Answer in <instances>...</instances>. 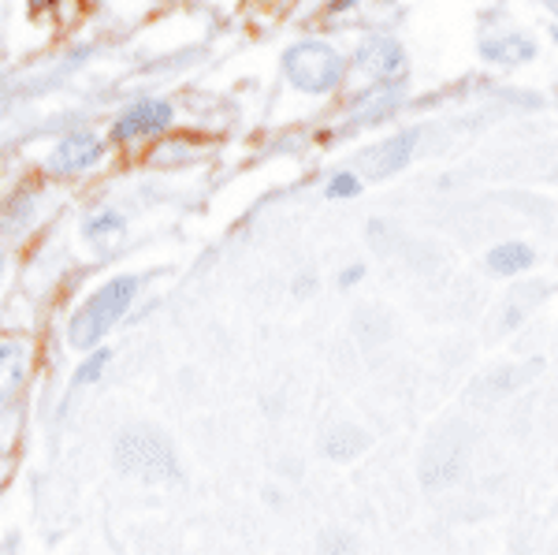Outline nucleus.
I'll return each instance as SVG.
<instances>
[{
	"mask_svg": "<svg viewBox=\"0 0 558 555\" xmlns=\"http://www.w3.org/2000/svg\"><path fill=\"white\" fill-rule=\"evenodd\" d=\"M138 288H142L138 276H116V280H108L105 288H97L83 306L75 310V317H71L68 343L75 347V351H89V347L101 343V339L120 325L123 313L131 310Z\"/></svg>",
	"mask_w": 558,
	"mask_h": 555,
	"instance_id": "obj_1",
	"label": "nucleus"
},
{
	"mask_svg": "<svg viewBox=\"0 0 558 555\" xmlns=\"http://www.w3.org/2000/svg\"><path fill=\"white\" fill-rule=\"evenodd\" d=\"M283 75L287 83L302 94L324 97L331 89H339L347 75V60L339 49H331L328 41H294L283 52Z\"/></svg>",
	"mask_w": 558,
	"mask_h": 555,
	"instance_id": "obj_2",
	"label": "nucleus"
},
{
	"mask_svg": "<svg viewBox=\"0 0 558 555\" xmlns=\"http://www.w3.org/2000/svg\"><path fill=\"white\" fill-rule=\"evenodd\" d=\"M116 462H120L128 473H138V478H149V481H165V478H175V459L168 451V444L160 441L157 433H123L120 444H116Z\"/></svg>",
	"mask_w": 558,
	"mask_h": 555,
	"instance_id": "obj_3",
	"label": "nucleus"
},
{
	"mask_svg": "<svg viewBox=\"0 0 558 555\" xmlns=\"http://www.w3.org/2000/svg\"><path fill=\"white\" fill-rule=\"evenodd\" d=\"M105 154V142L97 138L94 131H75L68 134V138H60V146L52 149L49 157V168L57 176H75V172H86V168H94L97 160Z\"/></svg>",
	"mask_w": 558,
	"mask_h": 555,
	"instance_id": "obj_4",
	"label": "nucleus"
},
{
	"mask_svg": "<svg viewBox=\"0 0 558 555\" xmlns=\"http://www.w3.org/2000/svg\"><path fill=\"white\" fill-rule=\"evenodd\" d=\"M172 105L168 101H138L131 105L128 112L116 120L112 128V138L116 142H131V138H146V134H157L172 123Z\"/></svg>",
	"mask_w": 558,
	"mask_h": 555,
	"instance_id": "obj_5",
	"label": "nucleus"
},
{
	"mask_svg": "<svg viewBox=\"0 0 558 555\" xmlns=\"http://www.w3.org/2000/svg\"><path fill=\"white\" fill-rule=\"evenodd\" d=\"M413 149H417V131H402V134H395V138H387L380 146L368 149L362 157V165L368 176H391L410 165Z\"/></svg>",
	"mask_w": 558,
	"mask_h": 555,
	"instance_id": "obj_6",
	"label": "nucleus"
},
{
	"mask_svg": "<svg viewBox=\"0 0 558 555\" xmlns=\"http://www.w3.org/2000/svg\"><path fill=\"white\" fill-rule=\"evenodd\" d=\"M357 68L373 79H391L407 68V57H402L399 41L391 38H368L362 49H357Z\"/></svg>",
	"mask_w": 558,
	"mask_h": 555,
	"instance_id": "obj_7",
	"label": "nucleus"
},
{
	"mask_svg": "<svg viewBox=\"0 0 558 555\" xmlns=\"http://www.w3.org/2000/svg\"><path fill=\"white\" fill-rule=\"evenodd\" d=\"M31 373V351L20 339H0V402L12 399Z\"/></svg>",
	"mask_w": 558,
	"mask_h": 555,
	"instance_id": "obj_8",
	"label": "nucleus"
},
{
	"mask_svg": "<svg viewBox=\"0 0 558 555\" xmlns=\"http://www.w3.org/2000/svg\"><path fill=\"white\" fill-rule=\"evenodd\" d=\"M533 262H536V254H533V246H525V243H502L488 250V268L495 276H518V273H525V268H533Z\"/></svg>",
	"mask_w": 558,
	"mask_h": 555,
	"instance_id": "obj_9",
	"label": "nucleus"
},
{
	"mask_svg": "<svg viewBox=\"0 0 558 555\" xmlns=\"http://www.w3.org/2000/svg\"><path fill=\"white\" fill-rule=\"evenodd\" d=\"M484 57L495 60V64H521V60L536 57V45L521 34H510V38H492L484 45Z\"/></svg>",
	"mask_w": 558,
	"mask_h": 555,
	"instance_id": "obj_10",
	"label": "nucleus"
},
{
	"mask_svg": "<svg viewBox=\"0 0 558 555\" xmlns=\"http://www.w3.org/2000/svg\"><path fill=\"white\" fill-rule=\"evenodd\" d=\"M368 447V436L362 433V429L347 425V429H336V433L328 436V444H324V451H328V459H357Z\"/></svg>",
	"mask_w": 558,
	"mask_h": 555,
	"instance_id": "obj_11",
	"label": "nucleus"
},
{
	"mask_svg": "<svg viewBox=\"0 0 558 555\" xmlns=\"http://www.w3.org/2000/svg\"><path fill=\"white\" fill-rule=\"evenodd\" d=\"M123 228H128V220H123V213L105 209V213H94V217H89V220L83 224V239H86V243H101V239L120 236Z\"/></svg>",
	"mask_w": 558,
	"mask_h": 555,
	"instance_id": "obj_12",
	"label": "nucleus"
},
{
	"mask_svg": "<svg viewBox=\"0 0 558 555\" xmlns=\"http://www.w3.org/2000/svg\"><path fill=\"white\" fill-rule=\"evenodd\" d=\"M324 194H328L331 202H347V198H357L362 194V179H357L354 172H336L328 179V186H324Z\"/></svg>",
	"mask_w": 558,
	"mask_h": 555,
	"instance_id": "obj_13",
	"label": "nucleus"
},
{
	"mask_svg": "<svg viewBox=\"0 0 558 555\" xmlns=\"http://www.w3.org/2000/svg\"><path fill=\"white\" fill-rule=\"evenodd\" d=\"M108 362H112V351H108V347H97V351L89 354L83 365H78L75 384H94V381L108 370Z\"/></svg>",
	"mask_w": 558,
	"mask_h": 555,
	"instance_id": "obj_14",
	"label": "nucleus"
},
{
	"mask_svg": "<svg viewBox=\"0 0 558 555\" xmlns=\"http://www.w3.org/2000/svg\"><path fill=\"white\" fill-rule=\"evenodd\" d=\"M365 280V265H350L339 273V288H357Z\"/></svg>",
	"mask_w": 558,
	"mask_h": 555,
	"instance_id": "obj_15",
	"label": "nucleus"
},
{
	"mask_svg": "<svg viewBox=\"0 0 558 555\" xmlns=\"http://www.w3.org/2000/svg\"><path fill=\"white\" fill-rule=\"evenodd\" d=\"M49 4H57V0H31L34 12H41V8H49Z\"/></svg>",
	"mask_w": 558,
	"mask_h": 555,
	"instance_id": "obj_16",
	"label": "nucleus"
},
{
	"mask_svg": "<svg viewBox=\"0 0 558 555\" xmlns=\"http://www.w3.org/2000/svg\"><path fill=\"white\" fill-rule=\"evenodd\" d=\"M331 8H354V0H331Z\"/></svg>",
	"mask_w": 558,
	"mask_h": 555,
	"instance_id": "obj_17",
	"label": "nucleus"
},
{
	"mask_svg": "<svg viewBox=\"0 0 558 555\" xmlns=\"http://www.w3.org/2000/svg\"><path fill=\"white\" fill-rule=\"evenodd\" d=\"M0 280H4V250H0Z\"/></svg>",
	"mask_w": 558,
	"mask_h": 555,
	"instance_id": "obj_18",
	"label": "nucleus"
},
{
	"mask_svg": "<svg viewBox=\"0 0 558 555\" xmlns=\"http://www.w3.org/2000/svg\"><path fill=\"white\" fill-rule=\"evenodd\" d=\"M547 4H555V0H547Z\"/></svg>",
	"mask_w": 558,
	"mask_h": 555,
	"instance_id": "obj_19",
	"label": "nucleus"
}]
</instances>
